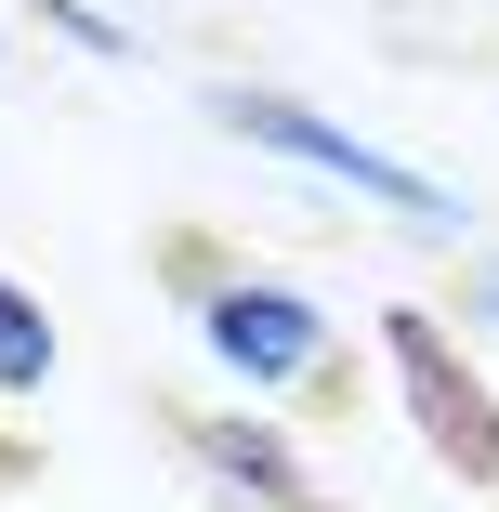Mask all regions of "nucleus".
<instances>
[{
	"label": "nucleus",
	"instance_id": "1",
	"mask_svg": "<svg viewBox=\"0 0 499 512\" xmlns=\"http://www.w3.org/2000/svg\"><path fill=\"white\" fill-rule=\"evenodd\" d=\"M158 289L184 302V329L211 342V368H237L250 394H289V407H342V329L316 289H289L263 263H237L224 237L171 224L158 237Z\"/></svg>",
	"mask_w": 499,
	"mask_h": 512
},
{
	"label": "nucleus",
	"instance_id": "2",
	"mask_svg": "<svg viewBox=\"0 0 499 512\" xmlns=\"http://www.w3.org/2000/svg\"><path fill=\"white\" fill-rule=\"evenodd\" d=\"M211 119H224L237 145L289 158L303 184H342V197H368V211H394V224H434V237H460V197H447L421 158H381L368 132H342L329 106H303V92H250V79H211Z\"/></svg>",
	"mask_w": 499,
	"mask_h": 512
},
{
	"label": "nucleus",
	"instance_id": "3",
	"mask_svg": "<svg viewBox=\"0 0 499 512\" xmlns=\"http://www.w3.org/2000/svg\"><path fill=\"white\" fill-rule=\"evenodd\" d=\"M381 368H394V394H408L421 447H434L473 499H499V394H486L473 342L434 316V302H381Z\"/></svg>",
	"mask_w": 499,
	"mask_h": 512
},
{
	"label": "nucleus",
	"instance_id": "4",
	"mask_svg": "<svg viewBox=\"0 0 499 512\" xmlns=\"http://www.w3.org/2000/svg\"><path fill=\"white\" fill-rule=\"evenodd\" d=\"M184 460L211 473L224 499H250V512H342L316 486V460L289 447L276 421H250V407H184Z\"/></svg>",
	"mask_w": 499,
	"mask_h": 512
},
{
	"label": "nucleus",
	"instance_id": "5",
	"mask_svg": "<svg viewBox=\"0 0 499 512\" xmlns=\"http://www.w3.org/2000/svg\"><path fill=\"white\" fill-rule=\"evenodd\" d=\"M66 368V329H53V302L27 289V276H0V407H14V394H40Z\"/></svg>",
	"mask_w": 499,
	"mask_h": 512
},
{
	"label": "nucleus",
	"instance_id": "6",
	"mask_svg": "<svg viewBox=\"0 0 499 512\" xmlns=\"http://www.w3.org/2000/svg\"><path fill=\"white\" fill-rule=\"evenodd\" d=\"M40 27H66L79 53H106V66H119V53H145V40H132V27L106 14V0H40Z\"/></svg>",
	"mask_w": 499,
	"mask_h": 512
},
{
	"label": "nucleus",
	"instance_id": "7",
	"mask_svg": "<svg viewBox=\"0 0 499 512\" xmlns=\"http://www.w3.org/2000/svg\"><path fill=\"white\" fill-rule=\"evenodd\" d=\"M473 316H499V276H473Z\"/></svg>",
	"mask_w": 499,
	"mask_h": 512
},
{
	"label": "nucleus",
	"instance_id": "8",
	"mask_svg": "<svg viewBox=\"0 0 499 512\" xmlns=\"http://www.w3.org/2000/svg\"><path fill=\"white\" fill-rule=\"evenodd\" d=\"M0 66H14V40H0Z\"/></svg>",
	"mask_w": 499,
	"mask_h": 512
}]
</instances>
